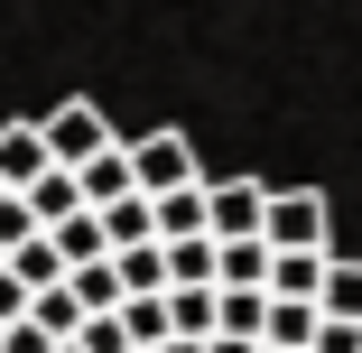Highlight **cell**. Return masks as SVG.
Segmentation results:
<instances>
[{"mask_svg":"<svg viewBox=\"0 0 362 353\" xmlns=\"http://www.w3.org/2000/svg\"><path fill=\"white\" fill-rule=\"evenodd\" d=\"M214 233V204H204V186H186V195H158V242H204Z\"/></svg>","mask_w":362,"mask_h":353,"instance_id":"10","label":"cell"},{"mask_svg":"<svg viewBox=\"0 0 362 353\" xmlns=\"http://www.w3.org/2000/svg\"><path fill=\"white\" fill-rule=\"evenodd\" d=\"M223 335H233V344H260V335H269V298H260V289H223Z\"/></svg>","mask_w":362,"mask_h":353,"instance_id":"18","label":"cell"},{"mask_svg":"<svg viewBox=\"0 0 362 353\" xmlns=\"http://www.w3.org/2000/svg\"><path fill=\"white\" fill-rule=\"evenodd\" d=\"M168 251V289H223V242H158Z\"/></svg>","mask_w":362,"mask_h":353,"instance_id":"8","label":"cell"},{"mask_svg":"<svg viewBox=\"0 0 362 353\" xmlns=\"http://www.w3.org/2000/svg\"><path fill=\"white\" fill-rule=\"evenodd\" d=\"M325 270H334V251H279V260H269V298L316 307V298H325Z\"/></svg>","mask_w":362,"mask_h":353,"instance_id":"6","label":"cell"},{"mask_svg":"<svg viewBox=\"0 0 362 353\" xmlns=\"http://www.w3.org/2000/svg\"><path fill=\"white\" fill-rule=\"evenodd\" d=\"M0 195H10V186H0Z\"/></svg>","mask_w":362,"mask_h":353,"instance_id":"26","label":"cell"},{"mask_svg":"<svg viewBox=\"0 0 362 353\" xmlns=\"http://www.w3.org/2000/svg\"><path fill=\"white\" fill-rule=\"evenodd\" d=\"M112 270H121V289H130V298H168V251H121Z\"/></svg>","mask_w":362,"mask_h":353,"instance_id":"20","label":"cell"},{"mask_svg":"<svg viewBox=\"0 0 362 353\" xmlns=\"http://www.w3.org/2000/svg\"><path fill=\"white\" fill-rule=\"evenodd\" d=\"M325 233H334V214L316 186H269V224H260L269 251H325Z\"/></svg>","mask_w":362,"mask_h":353,"instance_id":"3","label":"cell"},{"mask_svg":"<svg viewBox=\"0 0 362 353\" xmlns=\"http://www.w3.org/2000/svg\"><path fill=\"white\" fill-rule=\"evenodd\" d=\"M84 353H139L130 335H121V316H84V335H75Z\"/></svg>","mask_w":362,"mask_h":353,"instance_id":"22","label":"cell"},{"mask_svg":"<svg viewBox=\"0 0 362 353\" xmlns=\"http://www.w3.org/2000/svg\"><path fill=\"white\" fill-rule=\"evenodd\" d=\"M103 242H112V260H121V251H158V204H149V195L112 204V214H103Z\"/></svg>","mask_w":362,"mask_h":353,"instance_id":"9","label":"cell"},{"mask_svg":"<svg viewBox=\"0 0 362 353\" xmlns=\"http://www.w3.org/2000/svg\"><path fill=\"white\" fill-rule=\"evenodd\" d=\"M37 177H56L47 130H37V121H0V186H10V195H28Z\"/></svg>","mask_w":362,"mask_h":353,"instance_id":"5","label":"cell"},{"mask_svg":"<svg viewBox=\"0 0 362 353\" xmlns=\"http://www.w3.org/2000/svg\"><path fill=\"white\" fill-rule=\"evenodd\" d=\"M37 233H47V224L28 214V195H0V260H10V251H28Z\"/></svg>","mask_w":362,"mask_h":353,"instance_id":"21","label":"cell"},{"mask_svg":"<svg viewBox=\"0 0 362 353\" xmlns=\"http://www.w3.org/2000/svg\"><path fill=\"white\" fill-rule=\"evenodd\" d=\"M316 353H362V325H325V335H316Z\"/></svg>","mask_w":362,"mask_h":353,"instance_id":"24","label":"cell"},{"mask_svg":"<svg viewBox=\"0 0 362 353\" xmlns=\"http://www.w3.org/2000/svg\"><path fill=\"white\" fill-rule=\"evenodd\" d=\"M75 195H84V214H112V204H130V195H139V177H130V149L93 158V168L75 177Z\"/></svg>","mask_w":362,"mask_h":353,"instance_id":"7","label":"cell"},{"mask_svg":"<svg viewBox=\"0 0 362 353\" xmlns=\"http://www.w3.org/2000/svg\"><path fill=\"white\" fill-rule=\"evenodd\" d=\"M28 325H37V335H56V344H75V335H84V307H75V289H47V298L28 307Z\"/></svg>","mask_w":362,"mask_h":353,"instance_id":"19","label":"cell"},{"mask_svg":"<svg viewBox=\"0 0 362 353\" xmlns=\"http://www.w3.org/2000/svg\"><path fill=\"white\" fill-rule=\"evenodd\" d=\"M65 289H75V307H84V316H121V307H130V289H121V270H112V260L75 270V279H65Z\"/></svg>","mask_w":362,"mask_h":353,"instance_id":"12","label":"cell"},{"mask_svg":"<svg viewBox=\"0 0 362 353\" xmlns=\"http://www.w3.org/2000/svg\"><path fill=\"white\" fill-rule=\"evenodd\" d=\"M37 130H47V158H56L65 177H84L93 158H112V149H121L112 121H103L93 103H56V112H37Z\"/></svg>","mask_w":362,"mask_h":353,"instance_id":"2","label":"cell"},{"mask_svg":"<svg viewBox=\"0 0 362 353\" xmlns=\"http://www.w3.org/2000/svg\"><path fill=\"white\" fill-rule=\"evenodd\" d=\"M130 149V177H139V195H186V186H204V168H195V139L186 130H139V139H121Z\"/></svg>","mask_w":362,"mask_h":353,"instance_id":"1","label":"cell"},{"mask_svg":"<svg viewBox=\"0 0 362 353\" xmlns=\"http://www.w3.org/2000/svg\"><path fill=\"white\" fill-rule=\"evenodd\" d=\"M47 242L65 251V270H93V260H112V242H103V214H75V224H56Z\"/></svg>","mask_w":362,"mask_h":353,"instance_id":"13","label":"cell"},{"mask_svg":"<svg viewBox=\"0 0 362 353\" xmlns=\"http://www.w3.org/2000/svg\"><path fill=\"white\" fill-rule=\"evenodd\" d=\"M28 307H37V298L19 289V279H10V270H0V325H28Z\"/></svg>","mask_w":362,"mask_h":353,"instance_id":"23","label":"cell"},{"mask_svg":"<svg viewBox=\"0 0 362 353\" xmlns=\"http://www.w3.org/2000/svg\"><path fill=\"white\" fill-rule=\"evenodd\" d=\"M28 214H37L47 233H56V224H75V214H84V195H75V177H65V168H56V177H37V186H28Z\"/></svg>","mask_w":362,"mask_h":353,"instance_id":"15","label":"cell"},{"mask_svg":"<svg viewBox=\"0 0 362 353\" xmlns=\"http://www.w3.org/2000/svg\"><path fill=\"white\" fill-rule=\"evenodd\" d=\"M56 353H84V344H56Z\"/></svg>","mask_w":362,"mask_h":353,"instance_id":"25","label":"cell"},{"mask_svg":"<svg viewBox=\"0 0 362 353\" xmlns=\"http://www.w3.org/2000/svg\"><path fill=\"white\" fill-rule=\"evenodd\" d=\"M316 335H325V307H288V298H269V335H260V344H279V353H316Z\"/></svg>","mask_w":362,"mask_h":353,"instance_id":"11","label":"cell"},{"mask_svg":"<svg viewBox=\"0 0 362 353\" xmlns=\"http://www.w3.org/2000/svg\"><path fill=\"white\" fill-rule=\"evenodd\" d=\"M204 204H214V242H260L269 177H223V186H204Z\"/></svg>","mask_w":362,"mask_h":353,"instance_id":"4","label":"cell"},{"mask_svg":"<svg viewBox=\"0 0 362 353\" xmlns=\"http://www.w3.org/2000/svg\"><path fill=\"white\" fill-rule=\"evenodd\" d=\"M316 307H325V325H362V260H334L325 270V298Z\"/></svg>","mask_w":362,"mask_h":353,"instance_id":"14","label":"cell"},{"mask_svg":"<svg viewBox=\"0 0 362 353\" xmlns=\"http://www.w3.org/2000/svg\"><path fill=\"white\" fill-rule=\"evenodd\" d=\"M121 335H130L139 353H158V344H177V325H168V298H130V307H121Z\"/></svg>","mask_w":362,"mask_h":353,"instance_id":"16","label":"cell"},{"mask_svg":"<svg viewBox=\"0 0 362 353\" xmlns=\"http://www.w3.org/2000/svg\"><path fill=\"white\" fill-rule=\"evenodd\" d=\"M269 260H279L269 242H223V289H260L269 298Z\"/></svg>","mask_w":362,"mask_h":353,"instance_id":"17","label":"cell"}]
</instances>
